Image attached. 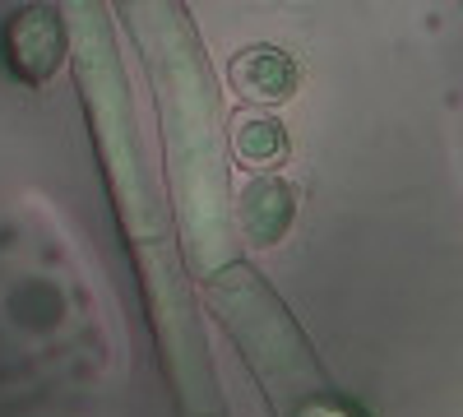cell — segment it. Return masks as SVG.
Masks as SVG:
<instances>
[{
    "mask_svg": "<svg viewBox=\"0 0 463 417\" xmlns=\"http://www.w3.org/2000/svg\"><path fill=\"white\" fill-rule=\"evenodd\" d=\"M70 311L74 301L52 274H19L0 292V320L24 338H56L70 325Z\"/></svg>",
    "mask_w": 463,
    "mask_h": 417,
    "instance_id": "obj_1",
    "label": "cell"
},
{
    "mask_svg": "<svg viewBox=\"0 0 463 417\" xmlns=\"http://www.w3.org/2000/svg\"><path fill=\"white\" fill-rule=\"evenodd\" d=\"M241 227L250 246H279L297 218V191L283 176H255L241 191Z\"/></svg>",
    "mask_w": 463,
    "mask_h": 417,
    "instance_id": "obj_2",
    "label": "cell"
},
{
    "mask_svg": "<svg viewBox=\"0 0 463 417\" xmlns=\"http://www.w3.org/2000/svg\"><path fill=\"white\" fill-rule=\"evenodd\" d=\"M237 154L246 158V163H283V154H288V135H283V126L274 121V117H246L241 121V130H237Z\"/></svg>",
    "mask_w": 463,
    "mask_h": 417,
    "instance_id": "obj_3",
    "label": "cell"
},
{
    "mask_svg": "<svg viewBox=\"0 0 463 417\" xmlns=\"http://www.w3.org/2000/svg\"><path fill=\"white\" fill-rule=\"evenodd\" d=\"M274 70L283 74V70H292V61L279 56V52H269V70H255L250 61H237V84L250 89L255 98H288L292 93V80H274Z\"/></svg>",
    "mask_w": 463,
    "mask_h": 417,
    "instance_id": "obj_4",
    "label": "cell"
},
{
    "mask_svg": "<svg viewBox=\"0 0 463 417\" xmlns=\"http://www.w3.org/2000/svg\"><path fill=\"white\" fill-rule=\"evenodd\" d=\"M19 242V227H10V223H0V251H10Z\"/></svg>",
    "mask_w": 463,
    "mask_h": 417,
    "instance_id": "obj_5",
    "label": "cell"
}]
</instances>
